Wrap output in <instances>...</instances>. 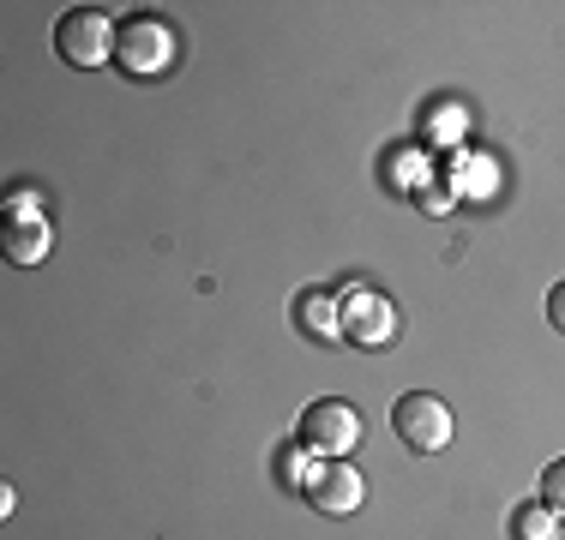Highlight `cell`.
<instances>
[{"label":"cell","mask_w":565,"mask_h":540,"mask_svg":"<svg viewBox=\"0 0 565 540\" xmlns=\"http://www.w3.org/2000/svg\"><path fill=\"white\" fill-rule=\"evenodd\" d=\"M392 331H397V318H392V301H385V294H373V289L343 294V336L349 343L380 348V343H392Z\"/></svg>","instance_id":"52a82bcc"},{"label":"cell","mask_w":565,"mask_h":540,"mask_svg":"<svg viewBox=\"0 0 565 540\" xmlns=\"http://www.w3.org/2000/svg\"><path fill=\"white\" fill-rule=\"evenodd\" d=\"M115 66L120 73H132V78H157V73H169L174 66V31L163 19H127L115 31Z\"/></svg>","instance_id":"7a4b0ae2"},{"label":"cell","mask_w":565,"mask_h":540,"mask_svg":"<svg viewBox=\"0 0 565 540\" xmlns=\"http://www.w3.org/2000/svg\"><path fill=\"white\" fill-rule=\"evenodd\" d=\"M361 498H367V480H361V468L338 456V463H319L313 480H307V505L326 510V517H355Z\"/></svg>","instance_id":"8992f818"},{"label":"cell","mask_w":565,"mask_h":540,"mask_svg":"<svg viewBox=\"0 0 565 540\" xmlns=\"http://www.w3.org/2000/svg\"><path fill=\"white\" fill-rule=\"evenodd\" d=\"M547 318H554V331H565V282L547 294Z\"/></svg>","instance_id":"8fae6325"},{"label":"cell","mask_w":565,"mask_h":540,"mask_svg":"<svg viewBox=\"0 0 565 540\" xmlns=\"http://www.w3.org/2000/svg\"><path fill=\"white\" fill-rule=\"evenodd\" d=\"M295 331H301L307 343H338L343 336V301L326 289H307L301 301H295Z\"/></svg>","instance_id":"ba28073f"},{"label":"cell","mask_w":565,"mask_h":540,"mask_svg":"<svg viewBox=\"0 0 565 540\" xmlns=\"http://www.w3.org/2000/svg\"><path fill=\"white\" fill-rule=\"evenodd\" d=\"M392 426L409 451H446L451 444V409L434 397V390H409V397L392 402Z\"/></svg>","instance_id":"5b68a950"},{"label":"cell","mask_w":565,"mask_h":540,"mask_svg":"<svg viewBox=\"0 0 565 540\" xmlns=\"http://www.w3.org/2000/svg\"><path fill=\"white\" fill-rule=\"evenodd\" d=\"M542 505L554 510V517H565V456H559V463H547V475H542Z\"/></svg>","instance_id":"30bf717a"},{"label":"cell","mask_w":565,"mask_h":540,"mask_svg":"<svg viewBox=\"0 0 565 540\" xmlns=\"http://www.w3.org/2000/svg\"><path fill=\"white\" fill-rule=\"evenodd\" d=\"M55 54H61L66 66H103V61H115V24L103 19L97 7L61 12V24H55Z\"/></svg>","instance_id":"277c9868"},{"label":"cell","mask_w":565,"mask_h":540,"mask_svg":"<svg viewBox=\"0 0 565 540\" xmlns=\"http://www.w3.org/2000/svg\"><path fill=\"white\" fill-rule=\"evenodd\" d=\"M554 540H565V529H559V534H554Z\"/></svg>","instance_id":"7c38bea8"},{"label":"cell","mask_w":565,"mask_h":540,"mask_svg":"<svg viewBox=\"0 0 565 540\" xmlns=\"http://www.w3.org/2000/svg\"><path fill=\"white\" fill-rule=\"evenodd\" d=\"M0 247H7L12 264H43L49 259V216L36 193H12L7 210H0Z\"/></svg>","instance_id":"3957f363"},{"label":"cell","mask_w":565,"mask_h":540,"mask_svg":"<svg viewBox=\"0 0 565 540\" xmlns=\"http://www.w3.org/2000/svg\"><path fill=\"white\" fill-rule=\"evenodd\" d=\"M295 444H301V451H313L319 463H338V456H349L361 444V414L349 409L343 397H319V402H307V409H301Z\"/></svg>","instance_id":"6da1fadb"},{"label":"cell","mask_w":565,"mask_h":540,"mask_svg":"<svg viewBox=\"0 0 565 540\" xmlns=\"http://www.w3.org/2000/svg\"><path fill=\"white\" fill-rule=\"evenodd\" d=\"M554 534H559V517L542 505V498L511 510V540H554Z\"/></svg>","instance_id":"9c48e42d"}]
</instances>
